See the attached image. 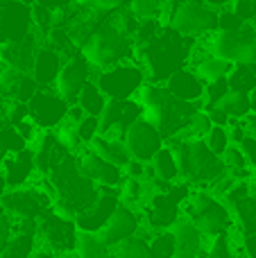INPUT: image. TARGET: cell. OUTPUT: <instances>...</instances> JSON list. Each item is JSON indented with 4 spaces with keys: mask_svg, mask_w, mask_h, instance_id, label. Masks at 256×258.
<instances>
[{
    "mask_svg": "<svg viewBox=\"0 0 256 258\" xmlns=\"http://www.w3.org/2000/svg\"><path fill=\"white\" fill-rule=\"evenodd\" d=\"M50 183L54 186V204L52 211L63 218H80L82 213L91 209L98 200L100 190L95 183H91L89 179L82 174L77 161L73 159V154H68L66 159H61L48 174Z\"/></svg>",
    "mask_w": 256,
    "mask_h": 258,
    "instance_id": "6da1fadb",
    "label": "cell"
},
{
    "mask_svg": "<svg viewBox=\"0 0 256 258\" xmlns=\"http://www.w3.org/2000/svg\"><path fill=\"white\" fill-rule=\"evenodd\" d=\"M166 147L172 152L179 172V181L186 186H198L200 190H209L220 177L227 174L222 159L213 156L202 138H168Z\"/></svg>",
    "mask_w": 256,
    "mask_h": 258,
    "instance_id": "7a4b0ae2",
    "label": "cell"
},
{
    "mask_svg": "<svg viewBox=\"0 0 256 258\" xmlns=\"http://www.w3.org/2000/svg\"><path fill=\"white\" fill-rule=\"evenodd\" d=\"M193 39H186V36H179L175 30L170 27H163L148 45L139 50V66L143 68L148 82L152 84H163L172 73L186 68L190 57V48Z\"/></svg>",
    "mask_w": 256,
    "mask_h": 258,
    "instance_id": "3957f363",
    "label": "cell"
},
{
    "mask_svg": "<svg viewBox=\"0 0 256 258\" xmlns=\"http://www.w3.org/2000/svg\"><path fill=\"white\" fill-rule=\"evenodd\" d=\"M134 41L127 34H122L113 23H102L89 34V39L80 45V54L95 73H102L107 68H113L118 63H127L134 57Z\"/></svg>",
    "mask_w": 256,
    "mask_h": 258,
    "instance_id": "277c9868",
    "label": "cell"
},
{
    "mask_svg": "<svg viewBox=\"0 0 256 258\" xmlns=\"http://www.w3.org/2000/svg\"><path fill=\"white\" fill-rule=\"evenodd\" d=\"M181 215L188 220L207 240L229 233L236 227L231 209L222 200L213 197L209 190H190L188 200L181 204Z\"/></svg>",
    "mask_w": 256,
    "mask_h": 258,
    "instance_id": "5b68a950",
    "label": "cell"
},
{
    "mask_svg": "<svg viewBox=\"0 0 256 258\" xmlns=\"http://www.w3.org/2000/svg\"><path fill=\"white\" fill-rule=\"evenodd\" d=\"M168 27L186 39L209 36L218 30V9H213L204 0H184L172 9Z\"/></svg>",
    "mask_w": 256,
    "mask_h": 258,
    "instance_id": "8992f818",
    "label": "cell"
},
{
    "mask_svg": "<svg viewBox=\"0 0 256 258\" xmlns=\"http://www.w3.org/2000/svg\"><path fill=\"white\" fill-rule=\"evenodd\" d=\"M77 227L75 220L63 218V215L54 213L52 209L45 211L39 220H36V240H43V249H48L54 256H66L73 254L77 247Z\"/></svg>",
    "mask_w": 256,
    "mask_h": 258,
    "instance_id": "52a82bcc",
    "label": "cell"
},
{
    "mask_svg": "<svg viewBox=\"0 0 256 258\" xmlns=\"http://www.w3.org/2000/svg\"><path fill=\"white\" fill-rule=\"evenodd\" d=\"M95 84L102 91V95L107 100H132L136 95V91L145 84V73L139 63L127 61L118 63L113 68L98 73L95 75Z\"/></svg>",
    "mask_w": 256,
    "mask_h": 258,
    "instance_id": "ba28073f",
    "label": "cell"
},
{
    "mask_svg": "<svg viewBox=\"0 0 256 258\" xmlns=\"http://www.w3.org/2000/svg\"><path fill=\"white\" fill-rule=\"evenodd\" d=\"M0 204L12 220H25V222H36L45 211L52 209V200L34 186L7 190L0 200Z\"/></svg>",
    "mask_w": 256,
    "mask_h": 258,
    "instance_id": "9c48e42d",
    "label": "cell"
},
{
    "mask_svg": "<svg viewBox=\"0 0 256 258\" xmlns=\"http://www.w3.org/2000/svg\"><path fill=\"white\" fill-rule=\"evenodd\" d=\"M91 80H93V68H91L89 63L82 59V54L77 52V54H73L71 59L63 61L61 71H59L57 80H54V84L50 86V89H52L68 107H73V104L77 102L80 91L84 89V84Z\"/></svg>",
    "mask_w": 256,
    "mask_h": 258,
    "instance_id": "30bf717a",
    "label": "cell"
},
{
    "mask_svg": "<svg viewBox=\"0 0 256 258\" xmlns=\"http://www.w3.org/2000/svg\"><path fill=\"white\" fill-rule=\"evenodd\" d=\"M27 109H30V120L41 132H54L66 120L68 113V104L52 89H39L27 102Z\"/></svg>",
    "mask_w": 256,
    "mask_h": 258,
    "instance_id": "8fae6325",
    "label": "cell"
},
{
    "mask_svg": "<svg viewBox=\"0 0 256 258\" xmlns=\"http://www.w3.org/2000/svg\"><path fill=\"white\" fill-rule=\"evenodd\" d=\"M141 118V107L134 100H109L104 111L100 113V136H107L111 141H122L125 132Z\"/></svg>",
    "mask_w": 256,
    "mask_h": 258,
    "instance_id": "7c38bea8",
    "label": "cell"
},
{
    "mask_svg": "<svg viewBox=\"0 0 256 258\" xmlns=\"http://www.w3.org/2000/svg\"><path fill=\"white\" fill-rule=\"evenodd\" d=\"M30 7L18 0L0 5V43H23L32 34Z\"/></svg>",
    "mask_w": 256,
    "mask_h": 258,
    "instance_id": "4fadbf2b",
    "label": "cell"
},
{
    "mask_svg": "<svg viewBox=\"0 0 256 258\" xmlns=\"http://www.w3.org/2000/svg\"><path fill=\"white\" fill-rule=\"evenodd\" d=\"M122 145H125V150H127V154H130L132 161L148 163V161L163 147V136L154 127H150L148 122H143L139 118V120L125 132Z\"/></svg>",
    "mask_w": 256,
    "mask_h": 258,
    "instance_id": "5bb4252c",
    "label": "cell"
},
{
    "mask_svg": "<svg viewBox=\"0 0 256 258\" xmlns=\"http://www.w3.org/2000/svg\"><path fill=\"white\" fill-rule=\"evenodd\" d=\"M139 233H141V215L136 213V209L118 204L111 220H109L102 227V231L95 233V236H98L109 249H113V247H118L120 242L130 240V238L139 236Z\"/></svg>",
    "mask_w": 256,
    "mask_h": 258,
    "instance_id": "9a60e30c",
    "label": "cell"
},
{
    "mask_svg": "<svg viewBox=\"0 0 256 258\" xmlns=\"http://www.w3.org/2000/svg\"><path fill=\"white\" fill-rule=\"evenodd\" d=\"M100 195L95 200V204L91 206L86 213H82L80 218H75L77 231L84 233H100L102 227L111 220L113 211L118 209V188H98Z\"/></svg>",
    "mask_w": 256,
    "mask_h": 258,
    "instance_id": "2e32d148",
    "label": "cell"
},
{
    "mask_svg": "<svg viewBox=\"0 0 256 258\" xmlns=\"http://www.w3.org/2000/svg\"><path fill=\"white\" fill-rule=\"evenodd\" d=\"M77 165H80L82 174H84L91 183H95L98 188H118L122 177H125V172H122L120 168L102 161L100 156H95L93 152H89V150L80 152Z\"/></svg>",
    "mask_w": 256,
    "mask_h": 258,
    "instance_id": "e0dca14e",
    "label": "cell"
},
{
    "mask_svg": "<svg viewBox=\"0 0 256 258\" xmlns=\"http://www.w3.org/2000/svg\"><path fill=\"white\" fill-rule=\"evenodd\" d=\"M39 89L41 86L30 73H23L12 66H0V100H18L27 104Z\"/></svg>",
    "mask_w": 256,
    "mask_h": 258,
    "instance_id": "ac0fdd59",
    "label": "cell"
},
{
    "mask_svg": "<svg viewBox=\"0 0 256 258\" xmlns=\"http://www.w3.org/2000/svg\"><path fill=\"white\" fill-rule=\"evenodd\" d=\"M204 82L195 75L190 68H181V71L172 73L166 82L163 89L168 91V95L179 102H188V104H202L204 100Z\"/></svg>",
    "mask_w": 256,
    "mask_h": 258,
    "instance_id": "d6986e66",
    "label": "cell"
},
{
    "mask_svg": "<svg viewBox=\"0 0 256 258\" xmlns=\"http://www.w3.org/2000/svg\"><path fill=\"white\" fill-rule=\"evenodd\" d=\"M170 231L175 236V258H204L207 256L209 240L188 220L181 218Z\"/></svg>",
    "mask_w": 256,
    "mask_h": 258,
    "instance_id": "ffe728a7",
    "label": "cell"
},
{
    "mask_svg": "<svg viewBox=\"0 0 256 258\" xmlns=\"http://www.w3.org/2000/svg\"><path fill=\"white\" fill-rule=\"evenodd\" d=\"M188 63H190V71H193L204 84L227 80L229 73L234 71V63L222 61V59H218V57H211L202 45H195V50H190Z\"/></svg>",
    "mask_w": 256,
    "mask_h": 258,
    "instance_id": "44dd1931",
    "label": "cell"
},
{
    "mask_svg": "<svg viewBox=\"0 0 256 258\" xmlns=\"http://www.w3.org/2000/svg\"><path fill=\"white\" fill-rule=\"evenodd\" d=\"M3 174L5 181H7L9 190H18V188H25L30 183V179L34 177L36 168H34V154H32L30 147H25L23 152L16 154H9L3 163Z\"/></svg>",
    "mask_w": 256,
    "mask_h": 258,
    "instance_id": "7402d4cb",
    "label": "cell"
},
{
    "mask_svg": "<svg viewBox=\"0 0 256 258\" xmlns=\"http://www.w3.org/2000/svg\"><path fill=\"white\" fill-rule=\"evenodd\" d=\"M63 61L66 59L52 50L50 45H43V48H36V54H34V63H32V71L30 75L34 77V82L41 86V89H50L57 80L59 71H61Z\"/></svg>",
    "mask_w": 256,
    "mask_h": 258,
    "instance_id": "603a6c76",
    "label": "cell"
},
{
    "mask_svg": "<svg viewBox=\"0 0 256 258\" xmlns=\"http://www.w3.org/2000/svg\"><path fill=\"white\" fill-rule=\"evenodd\" d=\"M36 249V222L14 220V236L9 238L0 258H30Z\"/></svg>",
    "mask_w": 256,
    "mask_h": 258,
    "instance_id": "cb8c5ba5",
    "label": "cell"
},
{
    "mask_svg": "<svg viewBox=\"0 0 256 258\" xmlns=\"http://www.w3.org/2000/svg\"><path fill=\"white\" fill-rule=\"evenodd\" d=\"M36 54L34 34H30L23 43H0V66H12L23 73L32 71Z\"/></svg>",
    "mask_w": 256,
    "mask_h": 258,
    "instance_id": "d4e9b609",
    "label": "cell"
},
{
    "mask_svg": "<svg viewBox=\"0 0 256 258\" xmlns=\"http://www.w3.org/2000/svg\"><path fill=\"white\" fill-rule=\"evenodd\" d=\"M86 150L93 152L95 156H100L102 161H107V163L116 165V168H120V170H125L127 163L132 161L125 145H122V141H111V138L100 136V134L86 145Z\"/></svg>",
    "mask_w": 256,
    "mask_h": 258,
    "instance_id": "484cf974",
    "label": "cell"
},
{
    "mask_svg": "<svg viewBox=\"0 0 256 258\" xmlns=\"http://www.w3.org/2000/svg\"><path fill=\"white\" fill-rule=\"evenodd\" d=\"M148 168L150 179H159V181H166V183H177L179 181V172H177V163H175V156L172 152L168 150L166 145L152 156V159L145 163ZM145 174V177H148Z\"/></svg>",
    "mask_w": 256,
    "mask_h": 258,
    "instance_id": "4316f807",
    "label": "cell"
},
{
    "mask_svg": "<svg viewBox=\"0 0 256 258\" xmlns=\"http://www.w3.org/2000/svg\"><path fill=\"white\" fill-rule=\"evenodd\" d=\"M109 100L102 95V91L98 89V84H95L93 80L86 82L84 89L80 91V95H77V107L84 111V116H93V118H100V113L104 111V107H107Z\"/></svg>",
    "mask_w": 256,
    "mask_h": 258,
    "instance_id": "83f0119b",
    "label": "cell"
},
{
    "mask_svg": "<svg viewBox=\"0 0 256 258\" xmlns=\"http://www.w3.org/2000/svg\"><path fill=\"white\" fill-rule=\"evenodd\" d=\"M77 258H113V249H109L95 233H77V247H75Z\"/></svg>",
    "mask_w": 256,
    "mask_h": 258,
    "instance_id": "f1b7e54d",
    "label": "cell"
},
{
    "mask_svg": "<svg viewBox=\"0 0 256 258\" xmlns=\"http://www.w3.org/2000/svg\"><path fill=\"white\" fill-rule=\"evenodd\" d=\"M218 109L229 116V120H243L245 116L252 113L249 109V95L238 93V91H227V95L218 102Z\"/></svg>",
    "mask_w": 256,
    "mask_h": 258,
    "instance_id": "f546056e",
    "label": "cell"
},
{
    "mask_svg": "<svg viewBox=\"0 0 256 258\" xmlns=\"http://www.w3.org/2000/svg\"><path fill=\"white\" fill-rule=\"evenodd\" d=\"M227 86H229V91L249 95L256 89V66H245V63L234 66V71L227 77Z\"/></svg>",
    "mask_w": 256,
    "mask_h": 258,
    "instance_id": "4dcf8cb0",
    "label": "cell"
},
{
    "mask_svg": "<svg viewBox=\"0 0 256 258\" xmlns=\"http://www.w3.org/2000/svg\"><path fill=\"white\" fill-rule=\"evenodd\" d=\"M145 240H148V247L154 258H175V236H172V231L150 233Z\"/></svg>",
    "mask_w": 256,
    "mask_h": 258,
    "instance_id": "1f68e13d",
    "label": "cell"
},
{
    "mask_svg": "<svg viewBox=\"0 0 256 258\" xmlns=\"http://www.w3.org/2000/svg\"><path fill=\"white\" fill-rule=\"evenodd\" d=\"M113 258H154V256L148 247V240L141 236H134L130 240L120 242L118 247H113Z\"/></svg>",
    "mask_w": 256,
    "mask_h": 258,
    "instance_id": "d6a6232c",
    "label": "cell"
},
{
    "mask_svg": "<svg viewBox=\"0 0 256 258\" xmlns=\"http://www.w3.org/2000/svg\"><path fill=\"white\" fill-rule=\"evenodd\" d=\"M163 3L166 0H130L127 9H130L132 16L143 21V18H157V14L163 9Z\"/></svg>",
    "mask_w": 256,
    "mask_h": 258,
    "instance_id": "836d02e7",
    "label": "cell"
},
{
    "mask_svg": "<svg viewBox=\"0 0 256 258\" xmlns=\"http://www.w3.org/2000/svg\"><path fill=\"white\" fill-rule=\"evenodd\" d=\"M204 145L209 147V152H211L213 156H218L220 159L222 154H225V150L231 145L229 143V134H227V127H211V132L204 136Z\"/></svg>",
    "mask_w": 256,
    "mask_h": 258,
    "instance_id": "e575fe53",
    "label": "cell"
},
{
    "mask_svg": "<svg viewBox=\"0 0 256 258\" xmlns=\"http://www.w3.org/2000/svg\"><path fill=\"white\" fill-rule=\"evenodd\" d=\"M27 147V143L21 138V134L16 132L14 127L9 125H3L0 127V150L5 152V154H16V152H23Z\"/></svg>",
    "mask_w": 256,
    "mask_h": 258,
    "instance_id": "d590c367",
    "label": "cell"
},
{
    "mask_svg": "<svg viewBox=\"0 0 256 258\" xmlns=\"http://www.w3.org/2000/svg\"><path fill=\"white\" fill-rule=\"evenodd\" d=\"M5 102V122L9 127H18L21 122L30 120V109L25 102H18V100H3Z\"/></svg>",
    "mask_w": 256,
    "mask_h": 258,
    "instance_id": "8d00e7d4",
    "label": "cell"
},
{
    "mask_svg": "<svg viewBox=\"0 0 256 258\" xmlns=\"http://www.w3.org/2000/svg\"><path fill=\"white\" fill-rule=\"evenodd\" d=\"M220 159H222V163H225V168H227V172H229V174L243 172V170H247V168H249L238 145H229V147L225 150V154L220 156Z\"/></svg>",
    "mask_w": 256,
    "mask_h": 258,
    "instance_id": "74e56055",
    "label": "cell"
},
{
    "mask_svg": "<svg viewBox=\"0 0 256 258\" xmlns=\"http://www.w3.org/2000/svg\"><path fill=\"white\" fill-rule=\"evenodd\" d=\"M77 7L89 9V12H98L109 16L111 12H118V9L125 5V0H73Z\"/></svg>",
    "mask_w": 256,
    "mask_h": 258,
    "instance_id": "f35d334b",
    "label": "cell"
},
{
    "mask_svg": "<svg viewBox=\"0 0 256 258\" xmlns=\"http://www.w3.org/2000/svg\"><path fill=\"white\" fill-rule=\"evenodd\" d=\"M229 9L245 23L256 27V0H231Z\"/></svg>",
    "mask_w": 256,
    "mask_h": 258,
    "instance_id": "ab89813d",
    "label": "cell"
},
{
    "mask_svg": "<svg viewBox=\"0 0 256 258\" xmlns=\"http://www.w3.org/2000/svg\"><path fill=\"white\" fill-rule=\"evenodd\" d=\"M75 134H77V138H80L82 145H89V143L100 134V122H98V118L84 116V118H82V120L75 125Z\"/></svg>",
    "mask_w": 256,
    "mask_h": 258,
    "instance_id": "60d3db41",
    "label": "cell"
},
{
    "mask_svg": "<svg viewBox=\"0 0 256 258\" xmlns=\"http://www.w3.org/2000/svg\"><path fill=\"white\" fill-rule=\"evenodd\" d=\"M32 14V27H36L39 32H50L52 30V12L41 5H32L30 7Z\"/></svg>",
    "mask_w": 256,
    "mask_h": 258,
    "instance_id": "b9f144b4",
    "label": "cell"
},
{
    "mask_svg": "<svg viewBox=\"0 0 256 258\" xmlns=\"http://www.w3.org/2000/svg\"><path fill=\"white\" fill-rule=\"evenodd\" d=\"M245 27V23L231 12L229 7L218 12V30L220 32H240Z\"/></svg>",
    "mask_w": 256,
    "mask_h": 258,
    "instance_id": "7bdbcfd3",
    "label": "cell"
},
{
    "mask_svg": "<svg viewBox=\"0 0 256 258\" xmlns=\"http://www.w3.org/2000/svg\"><path fill=\"white\" fill-rule=\"evenodd\" d=\"M240 152H243V156H245V161H247V165L252 170H256V138L254 136H245L243 138V143H240Z\"/></svg>",
    "mask_w": 256,
    "mask_h": 258,
    "instance_id": "ee69618b",
    "label": "cell"
},
{
    "mask_svg": "<svg viewBox=\"0 0 256 258\" xmlns=\"http://www.w3.org/2000/svg\"><path fill=\"white\" fill-rule=\"evenodd\" d=\"M12 236H14V220L9 218L7 213H3L0 215V254H3V249L7 247Z\"/></svg>",
    "mask_w": 256,
    "mask_h": 258,
    "instance_id": "f6af8a7d",
    "label": "cell"
},
{
    "mask_svg": "<svg viewBox=\"0 0 256 258\" xmlns=\"http://www.w3.org/2000/svg\"><path fill=\"white\" fill-rule=\"evenodd\" d=\"M227 134H229V143L231 145H240L243 143V138L247 136V129L240 120H231L229 127H227Z\"/></svg>",
    "mask_w": 256,
    "mask_h": 258,
    "instance_id": "bcb514c9",
    "label": "cell"
},
{
    "mask_svg": "<svg viewBox=\"0 0 256 258\" xmlns=\"http://www.w3.org/2000/svg\"><path fill=\"white\" fill-rule=\"evenodd\" d=\"M240 247L245 258H256V233H240Z\"/></svg>",
    "mask_w": 256,
    "mask_h": 258,
    "instance_id": "7dc6e473",
    "label": "cell"
},
{
    "mask_svg": "<svg viewBox=\"0 0 256 258\" xmlns=\"http://www.w3.org/2000/svg\"><path fill=\"white\" fill-rule=\"evenodd\" d=\"M209 116V120H211V125L213 127H229V116H227L225 111H220V109L218 107H213V109H207V111H204Z\"/></svg>",
    "mask_w": 256,
    "mask_h": 258,
    "instance_id": "c3c4849f",
    "label": "cell"
},
{
    "mask_svg": "<svg viewBox=\"0 0 256 258\" xmlns=\"http://www.w3.org/2000/svg\"><path fill=\"white\" fill-rule=\"evenodd\" d=\"M34 5H41L50 12H57V9H68L73 5V0H34Z\"/></svg>",
    "mask_w": 256,
    "mask_h": 258,
    "instance_id": "681fc988",
    "label": "cell"
},
{
    "mask_svg": "<svg viewBox=\"0 0 256 258\" xmlns=\"http://www.w3.org/2000/svg\"><path fill=\"white\" fill-rule=\"evenodd\" d=\"M240 122L245 125V129H247L249 136H254V138H256V113H249V116H245Z\"/></svg>",
    "mask_w": 256,
    "mask_h": 258,
    "instance_id": "f907efd6",
    "label": "cell"
},
{
    "mask_svg": "<svg viewBox=\"0 0 256 258\" xmlns=\"http://www.w3.org/2000/svg\"><path fill=\"white\" fill-rule=\"evenodd\" d=\"M30 258H57V256H54V254H50V251H48V249H43V247H39V249H36V251H34V254H32Z\"/></svg>",
    "mask_w": 256,
    "mask_h": 258,
    "instance_id": "816d5d0a",
    "label": "cell"
},
{
    "mask_svg": "<svg viewBox=\"0 0 256 258\" xmlns=\"http://www.w3.org/2000/svg\"><path fill=\"white\" fill-rule=\"evenodd\" d=\"M9 188H7V181H5V174H3V170H0V200H3V195L7 192Z\"/></svg>",
    "mask_w": 256,
    "mask_h": 258,
    "instance_id": "f5cc1de1",
    "label": "cell"
},
{
    "mask_svg": "<svg viewBox=\"0 0 256 258\" xmlns=\"http://www.w3.org/2000/svg\"><path fill=\"white\" fill-rule=\"evenodd\" d=\"M249 109H252V113H256V89L249 93Z\"/></svg>",
    "mask_w": 256,
    "mask_h": 258,
    "instance_id": "db71d44e",
    "label": "cell"
},
{
    "mask_svg": "<svg viewBox=\"0 0 256 258\" xmlns=\"http://www.w3.org/2000/svg\"><path fill=\"white\" fill-rule=\"evenodd\" d=\"M207 5H211L213 9H216V5H227V3H231V0H204Z\"/></svg>",
    "mask_w": 256,
    "mask_h": 258,
    "instance_id": "11a10c76",
    "label": "cell"
},
{
    "mask_svg": "<svg viewBox=\"0 0 256 258\" xmlns=\"http://www.w3.org/2000/svg\"><path fill=\"white\" fill-rule=\"evenodd\" d=\"M3 125H7V122H5V102L0 100V127Z\"/></svg>",
    "mask_w": 256,
    "mask_h": 258,
    "instance_id": "9f6ffc18",
    "label": "cell"
},
{
    "mask_svg": "<svg viewBox=\"0 0 256 258\" xmlns=\"http://www.w3.org/2000/svg\"><path fill=\"white\" fill-rule=\"evenodd\" d=\"M5 159H7V154H5L3 150H0V168H3V163H5Z\"/></svg>",
    "mask_w": 256,
    "mask_h": 258,
    "instance_id": "6f0895ef",
    "label": "cell"
},
{
    "mask_svg": "<svg viewBox=\"0 0 256 258\" xmlns=\"http://www.w3.org/2000/svg\"><path fill=\"white\" fill-rule=\"evenodd\" d=\"M61 258H77V256H75V251H73V254H66V256H61Z\"/></svg>",
    "mask_w": 256,
    "mask_h": 258,
    "instance_id": "680465c9",
    "label": "cell"
},
{
    "mask_svg": "<svg viewBox=\"0 0 256 258\" xmlns=\"http://www.w3.org/2000/svg\"><path fill=\"white\" fill-rule=\"evenodd\" d=\"M3 3H7V0H0V5H3Z\"/></svg>",
    "mask_w": 256,
    "mask_h": 258,
    "instance_id": "91938a15",
    "label": "cell"
}]
</instances>
